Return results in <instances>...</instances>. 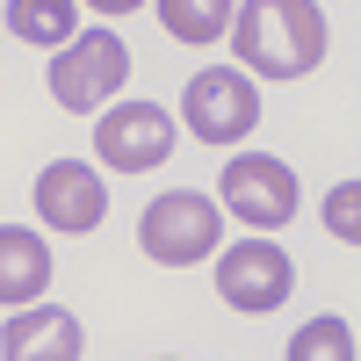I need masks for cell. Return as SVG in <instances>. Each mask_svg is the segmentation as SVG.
Instances as JSON below:
<instances>
[{
	"label": "cell",
	"instance_id": "obj_5",
	"mask_svg": "<svg viewBox=\"0 0 361 361\" xmlns=\"http://www.w3.org/2000/svg\"><path fill=\"white\" fill-rule=\"evenodd\" d=\"M289 289H296V260H289L267 231H253V238H238V246L217 253V296H224L231 311L260 318V311L289 304Z\"/></svg>",
	"mask_w": 361,
	"mask_h": 361
},
{
	"label": "cell",
	"instance_id": "obj_10",
	"mask_svg": "<svg viewBox=\"0 0 361 361\" xmlns=\"http://www.w3.org/2000/svg\"><path fill=\"white\" fill-rule=\"evenodd\" d=\"M51 289V238L29 224H0V304L22 311Z\"/></svg>",
	"mask_w": 361,
	"mask_h": 361
},
{
	"label": "cell",
	"instance_id": "obj_3",
	"mask_svg": "<svg viewBox=\"0 0 361 361\" xmlns=\"http://www.w3.org/2000/svg\"><path fill=\"white\" fill-rule=\"evenodd\" d=\"M137 246L152 253L159 267H195L224 246V202H209L195 188H173V195H152L137 217Z\"/></svg>",
	"mask_w": 361,
	"mask_h": 361
},
{
	"label": "cell",
	"instance_id": "obj_15",
	"mask_svg": "<svg viewBox=\"0 0 361 361\" xmlns=\"http://www.w3.org/2000/svg\"><path fill=\"white\" fill-rule=\"evenodd\" d=\"M87 8H102V15H130V8H145V0H87Z\"/></svg>",
	"mask_w": 361,
	"mask_h": 361
},
{
	"label": "cell",
	"instance_id": "obj_11",
	"mask_svg": "<svg viewBox=\"0 0 361 361\" xmlns=\"http://www.w3.org/2000/svg\"><path fill=\"white\" fill-rule=\"evenodd\" d=\"M152 8H159V29H166V37L173 44H217L224 37V29H231V0H152Z\"/></svg>",
	"mask_w": 361,
	"mask_h": 361
},
{
	"label": "cell",
	"instance_id": "obj_2",
	"mask_svg": "<svg viewBox=\"0 0 361 361\" xmlns=\"http://www.w3.org/2000/svg\"><path fill=\"white\" fill-rule=\"evenodd\" d=\"M130 80V44L116 29H73L66 51L51 58V102L73 116H94L116 102V87Z\"/></svg>",
	"mask_w": 361,
	"mask_h": 361
},
{
	"label": "cell",
	"instance_id": "obj_9",
	"mask_svg": "<svg viewBox=\"0 0 361 361\" xmlns=\"http://www.w3.org/2000/svg\"><path fill=\"white\" fill-rule=\"evenodd\" d=\"M80 354H87L80 318L58 304H22L0 333V361H80Z\"/></svg>",
	"mask_w": 361,
	"mask_h": 361
},
{
	"label": "cell",
	"instance_id": "obj_13",
	"mask_svg": "<svg viewBox=\"0 0 361 361\" xmlns=\"http://www.w3.org/2000/svg\"><path fill=\"white\" fill-rule=\"evenodd\" d=\"M289 361H354V333H347V318H311L304 333L289 340Z\"/></svg>",
	"mask_w": 361,
	"mask_h": 361
},
{
	"label": "cell",
	"instance_id": "obj_6",
	"mask_svg": "<svg viewBox=\"0 0 361 361\" xmlns=\"http://www.w3.org/2000/svg\"><path fill=\"white\" fill-rule=\"evenodd\" d=\"M217 195L238 224L253 231H282L296 217V173L275 159V152H238L224 173H217Z\"/></svg>",
	"mask_w": 361,
	"mask_h": 361
},
{
	"label": "cell",
	"instance_id": "obj_4",
	"mask_svg": "<svg viewBox=\"0 0 361 361\" xmlns=\"http://www.w3.org/2000/svg\"><path fill=\"white\" fill-rule=\"evenodd\" d=\"M180 130L202 137V145H231L260 130V87L253 73H231V66H202L188 87H180Z\"/></svg>",
	"mask_w": 361,
	"mask_h": 361
},
{
	"label": "cell",
	"instance_id": "obj_12",
	"mask_svg": "<svg viewBox=\"0 0 361 361\" xmlns=\"http://www.w3.org/2000/svg\"><path fill=\"white\" fill-rule=\"evenodd\" d=\"M8 29L22 44H44V51H58L80 29V15H73V0H8Z\"/></svg>",
	"mask_w": 361,
	"mask_h": 361
},
{
	"label": "cell",
	"instance_id": "obj_1",
	"mask_svg": "<svg viewBox=\"0 0 361 361\" xmlns=\"http://www.w3.org/2000/svg\"><path fill=\"white\" fill-rule=\"evenodd\" d=\"M231 51L260 80H304L325 58V8L318 0H246L231 15Z\"/></svg>",
	"mask_w": 361,
	"mask_h": 361
},
{
	"label": "cell",
	"instance_id": "obj_7",
	"mask_svg": "<svg viewBox=\"0 0 361 361\" xmlns=\"http://www.w3.org/2000/svg\"><path fill=\"white\" fill-rule=\"evenodd\" d=\"M94 152L116 173H152L173 152V116L159 102H123V109H94Z\"/></svg>",
	"mask_w": 361,
	"mask_h": 361
},
{
	"label": "cell",
	"instance_id": "obj_8",
	"mask_svg": "<svg viewBox=\"0 0 361 361\" xmlns=\"http://www.w3.org/2000/svg\"><path fill=\"white\" fill-rule=\"evenodd\" d=\"M37 217H44L51 231H66V238L94 231V224L109 217V180H102V166H87V159H51V166L37 173Z\"/></svg>",
	"mask_w": 361,
	"mask_h": 361
},
{
	"label": "cell",
	"instance_id": "obj_14",
	"mask_svg": "<svg viewBox=\"0 0 361 361\" xmlns=\"http://www.w3.org/2000/svg\"><path fill=\"white\" fill-rule=\"evenodd\" d=\"M325 231L347 238V246H361V180H340V188L325 195Z\"/></svg>",
	"mask_w": 361,
	"mask_h": 361
}]
</instances>
